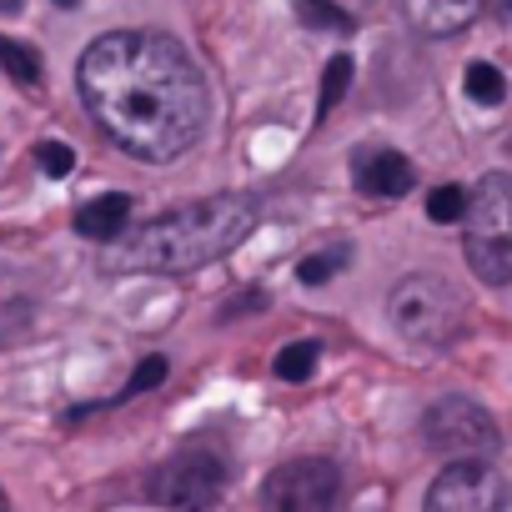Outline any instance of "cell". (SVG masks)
Wrapping results in <instances>:
<instances>
[{"instance_id":"6da1fadb","label":"cell","mask_w":512,"mask_h":512,"mask_svg":"<svg viewBox=\"0 0 512 512\" xmlns=\"http://www.w3.org/2000/svg\"><path fill=\"white\" fill-rule=\"evenodd\" d=\"M76 86L106 141L146 166H171L206 131V81L161 31H111L91 41Z\"/></svg>"},{"instance_id":"7a4b0ae2","label":"cell","mask_w":512,"mask_h":512,"mask_svg":"<svg viewBox=\"0 0 512 512\" xmlns=\"http://www.w3.org/2000/svg\"><path fill=\"white\" fill-rule=\"evenodd\" d=\"M262 211L251 196L221 191L206 201H186L176 211H161L131 231H121L106 251L101 267L106 272H151V277H181L196 267H211L216 256H226L231 246H241Z\"/></svg>"},{"instance_id":"3957f363","label":"cell","mask_w":512,"mask_h":512,"mask_svg":"<svg viewBox=\"0 0 512 512\" xmlns=\"http://www.w3.org/2000/svg\"><path fill=\"white\" fill-rule=\"evenodd\" d=\"M462 256L477 282H487V287L512 282V176L507 171H487L467 191Z\"/></svg>"},{"instance_id":"277c9868","label":"cell","mask_w":512,"mask_h":512,"mask_svg":"<svg viewBox=\"0 0 512 512\" xmlns=\"http://www.w3.org/2000/svg\"><path fill=\"white\" fill-rule=\"evenodd\" d=\"M387 322H392L397 337H407L417 347H447V342H457V332L467 322V307H462V297L447 277L407 272L387 292Z\"/></svg>"},{"instance_id":"5b68a950","label":"cell","mask_w":512,"mask_h":512,"mask_svg":"<svg viewBox=\"0 0 512 512\" xmlns=\"http://www.w3.org/2000/svg\"><path fill=\"white\" fill-rule=\"evenodd\" d=\"M226 492V457L216 447H181L151 472V502L171 512H211Z\"/></svg>"},{"instance_id":"8992f818","label":"cell","mask_w":512,"mask_h":512,"mask_svg":"<svg viewBox=\"0 0 512 512\" xmlns=\"http://www.w3.org/2000/svg\"><path fill=\"white\" fill-rule=\"evenodd\" d=\"M422 442L437 452V457H492L497 452V422L472 402V397H442L422 412Z\"/></svg>"},{"instance_id":"52a82bcc","label":"cell","mask_w":512,"mask_h":512,"mask_svg":"<svg viewBox=\"0 0 512 512\" xmlns=\"http://www.w3.org/2000/svg\"><path fill=\"white\" fill-rule=\"evenodd\" d=\"M337 497L342 472L327 457H292L262 482V512H337Z\"/></svg>"},{"instance_id":"ba28073f","label":"cell","mask_w":512,"mask_h":512,"mask_svg":"<svg viewBox=\"0 0 512 512\" xmlns=\"http://www.w3.org/2000/svg\"><path fill=\"white\" fill-rule=\"evenodd\" d=\"M422 512H507V482L487 457L447 462L432 477V487L422 497Z\"/></svg>"},{"instance_id":"9c48e42d","label":"cell","mask_w":512,"mask_h":512,"mask_svg":"<svg viewBox=\"0 0 512 512\" xmlns=\"http://www.w3.org/2000/svg\"><path fill=\"white\" fill-rule=\"evenodd\" d=\"M352 181L362 196H377V201H397L417 186V166L402 156V151H372V156H357L352 166Z\"/></svg>"},{"instance_id":"30bf717a","label":"cell","mask_w":512,"mask_h":512,"mask_svg":"<svg viewBox=\"0 0 512 512\" xmlns=\"http://www.w3.org/2000/svg\"><path fill=\"white\" fill-rule=\"evenodd\" d=\"M402 11H407L412 31L442 41V36L467 31V26L482 16V0H402Z\"/></svg>"},{"instance_id":"8fae6325","label":"cell","mask_w":512,"mask_h":512,"mask_svg":"<svg viewBox=\"0 0 512 512\" xmlns=\"http://www.w3.org/2000/svg\"><path fill=\"white\" fill-rule=\"evenodd\" d=\"M126 221H131V196L126 191H106V196H96L76 211V231L86 241H101V246H111L126 231Z\"/></svg>"},{"instance_id":"7c38bea8","label":"cell","mask_w":512,"mask_h":512,"mask_svg":"<svg viewBox=\"0 0 512 512\" xmlns=\"http://www.w3.org/2000/svg\"><path fill=\"white\" fill-rule=\"evenodd\" d=\"M347 262H352V246H347V241H332V246L302 256V262H297V282H302V287H327Z\"/></svg>"},{"instance_id":"4fadbf2b","label":"cell","mask_w":512,"mask_h":512,"mask_svg":"<svg viewBox=\"0 0 512 512\" xmlns=\"http://www.w3.org/2000/svg\"><path fill=\"white\" fill-rule=\"evenodd\" d=\"M0 71H6L16 86H41V51L26 41L0 36Z\"/></svg>"},{"instance_id":"5bb4252c","label":"cell","mask_w":512,"mask_h":512,"mask_svg":"<svg viewBox=\"0 0 512 512\" xmlns=\"http://www.w3.org/2000/svg\"><path fill=\"white\" fill-rule=\"evenodd\" d=\"M462 91H467L477 106H502V101H507V81H502V71H497L492 61H472L467 76H462Z\"/></svg>"},{"instance_id":"9a60e30c","label":"cell","mask_w":512,"mask_h":512,"mask_svg":"<svg viewBox=\"0 0 512 512\" xmlns=\"http://www.w3.org/2000/svg\"><path fill=\"white\" fill-rule=\"evenodd\" d=\"M317 362H322V347L307 337V342L282 347V352H277V362H272V372H277L282 382H307V377L317 372Z\"/></svg>"},{"instance_id":"2e32d148","label":"cell","mask_w":512,"mask_h":512,"mask_svg":"<svg viewBox=\"0 0 512 512\" xmlns=\"http://www.w3.org/2000/svg\"><path fill=\"white\" fill-rule=\"evenodd\" d=\"M347 86H352V56L342 51V56H332L327 61V71H322V96H317V121H327L332 116V106L347 96Z\"/></svg>"},{"instance_id":"e0dca14e","label":"cell","mask_w":512,"mask_h":512,"mask_svg":"<svg viewBox=\"0 0 512 512\" xmlns=\"http://www.w3.org/2000/svg\"><path fill=\"white\" fill-rule=\"evenodd\" d=\"M297 16L302 26H322V31H352V16L337 11L332 0H297Z\"/></svg>"},{"instance_id":"ac0fdd59","label":"cell","mask_w":512,"mask_h":512,"mask_svg":"<svg viewBox=\"0 0 512 512\" xmlns=\"http://www.w3.org/2000/svg\"><path fill=\"white\" fill-rule=\"evenodd\" d=\"M427 216L442 221V226H447V221H462V216H467V191H462V186H437V191L427 196Z\"/></svg>"},{"instance_id":"d6986e66","label":"cell","mask_w":512,"mask_h":512,"mask_svg":"<svg viewBox=\"0 0 512 512\" xmlns=\"http://www.w3.org/2000/svg\"><path fill=\"white\" fill-rule=\"evenodd\" d=\"M36 161H41V171H46L51 181H61V176L76 171V151H71L66 141H46V146L36 151Z\"/></svg>"},{"instance_id":"ffe728a7","label":"cell","mask_w":512,"mask_h":512,"mask_svg":"<svg viewBox=\"0 0 512 512\" xmlns=\"http://www.w3.org/2000/svg\"><path fill=\"white\" fill-rule=\"evenodd\" d=\"M166 357H141V367L131 372V382H126V392L121 397H141V392H151V387H161L166 382Z\"/></svg>"},{"instance_id":"44dd1931","label":"cell","mask_w":512,"mask_h":512,"mask_svg":"<svg viewBox=\"0 0 512 512\" xmlns=\"http://www.w3.org/2000/svg\"><path fill=\"white\" fill-rule=\"evenodd\" d=\"M21 11V0H0V16H16Z\"/></svg>"},{"instance_id":"7402d4cb","label":"cell","mask_w":512,"mask_h":512,"mask_svg":"<svg viewBox=\"0 0 512 512\" xmlns=\"http://www.w3.org/2000/svg\"><path fill=\"white\" fill-rule=\"evenodd\" d=\"M56 6H61V11H76V6H81V0H56Z\"/></svg>"},{"instance_id":"603a6c76","label":"cell","mask_w":512,"mask_h":512,"mask_svg":"<svg viewBox=\"0 0 512 512\" xmlns=\"http://www.w3.org/2000/svg\"><path fill=\"white\" fill-rule=\"evenodd\" d=\"M0 512H11V497L6 492H0Z\"/></svg>"}]
</instances>
